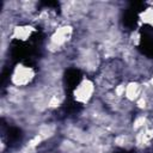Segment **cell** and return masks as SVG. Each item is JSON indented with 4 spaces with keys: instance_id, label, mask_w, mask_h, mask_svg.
<instances>
[{
    "instance_id": "obj_2",
    "label": "cell",
    "mask_w": 153,
    "mask_h": 153,
    "mask_svg": "<svg viewBox=\"0 0 153 153\" xmlns=\"http://www.w3.org/2000/svg\"><path fill=\"white\" fill-rule=\"evenodd\" d=\"M38 79L39 72L36 67L24 62H17L11 68L8 85L19 90H27L32 87L38 81Z\"/></svg>"
},
{
    "instance_id": "obj_6",
    "label": "cell",
    "mask_w": 153,
    "mask_h": 153,
    "mask_svg": "<svg viewBox=\"0 0 153 153\" xmlns=\"http://www.w3.org/2000/svg\"><path fill=\"white\" fill-rule=\"evenodd\" d=\"M137 23H139V29L148 27L153 30V2H148V6H146L139 12Z\"/></svg>"
},
{
    "instance_id": "obj_3",
    "label": "cell",
    "mask_w": 153,
    "mask_h": 153,
    "mask_svg": "<svg viewBox=\"0 0 153 153\" xmlns=\"http://www.w3.org/2000/svg\"><path fill=\"white\" fill-rule=\"evenodd\" d=\"M98 97V87L96 80L91 75H82L72 90V98L75 104L87 108Z\"/></svg>"
},
{
    "instance_id": "obj_4",
    "label": "cell",
    "mask_w": 153,
    "mask_h": 153,
    "mask_svg": "<svg viewBox=\"0 0 153 153\" xmlns=\"http://www.w3.org/2000/svg\"><path fill=\"white\" fill-rule=\"evenodd\" d=\"M37 31H38V26L36 24L23 22V23L14 24L7 35H1V36H6L10 41V43L11 42L26 43L27 41H30L33 37V35Z\"/></svg>"
},
{
    "instance_id": "obj_7",
    "label": "cell",
    "mask_w": 153,
    "mask_h": 153,
    "mask_svg": "<svg viewBox=\"0 0 153 153\" xmlns=\"http://www.w3.org/2000/svg\"><path fill=\"white\" fill-rule=\"evenodd\" d=\"M146 82L148 84V86H149V87H152V88H153V72L151 73V75H149V76H148V79L146 80Z\"/></svg>"
},
{
    "instance_id": "obj_5",
    "label": "cell",
    "mask_w": 153,
    "mask_h": 153,
    "mask_svg": "<svg viewBox=\"0 0 153 153\" xmlns=\"http://www.w3.org/2000/svg\"><path fill=\"white\" fill-rule=\"evenodd\" d=\"M145 91V81L139 79H129L126 80L124 86V100L129 104H134L143 93Z\"/></svg>"
},
{
    "instance_id": "obj_1",
    "label": "cell",
    "mask_w": 153,
    "mask_h": 153,
    "mask_svg": "<svg viewBox=\"0 0 153 153\" xmlns=\"http://www.w3.org/2000/svg\"><path fill=\"white\" fill-rule=\"evenodd\" d=\"M76 36V25L73 23L62 22L50 33H48L44 42V50L49 54V56H61L72 48Z\"/></svg>"
}]
</instances>
